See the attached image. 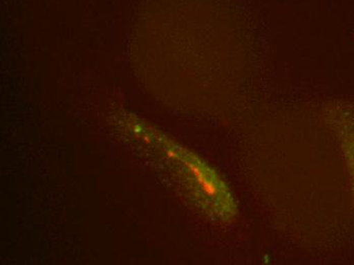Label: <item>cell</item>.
Here are the masks:
<instances>
[{"mask_svg":"<svg viewBox=\"0 0 354 265\" xmlns=\"http://www.w3.org/2000/svg\"><path fill=\"white\" fill-rule=\"evenodd\" d=\"M328 124L331 127L346 161L354 195V109L348 107L336 109L329 113Z\"/></svg>","mask_w":354,"mask_h":265,"instance_id":"2","label":"cell"},{"mask_svg":"<svg viewBox=\"0 0 354 265\" xmlns=\"http://www.w3.org/2000/svg\"><path fill=\"white\" fill-rule=\"evenodd\" d=\"M161 148L179 182L198 208L222 221H230L236 215L234 199L217 172L170 140H162Z\"/></svg>","mask_w":354,"mask_h":265,"instance_id":"1","label":"cell"}]
</instances>
